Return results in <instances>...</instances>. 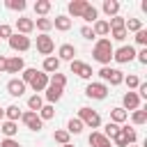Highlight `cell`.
I'll return each instance as SVG.
<instances>
[{"label": "cell", "mask_w": 147, "mask_h": 147, "mask_svg": "<svg viewBox=\"0 0 147 147\" xmlns=\"http://www.w3.org/2000/svg\"><path fill=\"white\" fill-rule=\"evenodd\" d=\"M124 30L126 32H138V30H142V21L140 18H126L124 21Z\"/></svg>", "instance_id": "cell-28"}, {"label": "cell", "mask_w": 147, "mask_h": 147, "mask_svg": "<svg viewBox=\"0 0 147 147\" xmlns=\"http://www.w3.org/2000/svg\"><path fill=\"white\" fill-rule=\"evenodd\" d=\"M7 41H9V48H11V51H18V53H23V51H28V48H30V37L18 34V32H14Z\"/></svg>", "instance_id": "cell-5"}, {"label": "cell", "mask_w": 147, "mask_h": 147, "mask_svg": "<svg viewBox=\"0 0 147 147\" xmlns=\"http://www.w3.org/2000/svg\"><path fill=\"white\" fill-rule=\"evenodd\" d=\"M87 140H90V145H92V147H110V140H108L101 131H92Z\"/></svg>", "instance_id": "cell-17"}, {"label": "cell", "mask_w": 147, "mask_h": 147, "mask_svg": "<svg viewBox=\"0 0 147 147\" xmlns=\"http://www.w3.org/2000/svg\"><path fill=\"white\" fill-rule=\"evenodd\" d=\"M0 71H7V57L0 55Z\"/></svg>", "instance_id": "cell-49"}, {"label": "cell", "mask_w": 147, "mask_h": 147, "mask_svg": "<svg viewBox=\"0 0 147 147\" xmlns=\"http://www.w3.org/2000/svg\"><path fill=\"white\" fill-rule=\"evenodd\" d=\"M113 60L119 62V64H126V62L136 60V48H133V46H122V48L113 51Z\"/></svg>", "instance_id": "cell-6"}, {"label": "cell", "mask_w": 147, "mask_h": 147, "mask_svg": "<svg viewBox=\"0 0 147 147\" xmlns=\"http://www.w3.org/2000/svg\"><path fill=\"white\" fill-rule=\"evenodd\" d=\"M113 44H110V39H99L96 44H94V51H92V57L99 62V64H103V67H108L110 64V60H113Z\"/></svg>", "instance_id": "cell-1"}, {"label": "cell", "mask_w": 147, "mask_h": 147, "mask_svg": "<svg viewBox=\"0 0 147 147\" xmlns=\"http://www.w3.org/2000/svg\"><path fill=\"white\" fill-rule=\"evenodd\" d=\"M136 44L147 46V30H138V32H136Z\"/></svg>", "instance_id": "cell-43"}, {"label": "cell", "mask_w": 147, "mask_h": 147, "mask_svg": "<svg viewBox=\"0 0 147 147\" xmlns=\"http://www.w3.org/2000/svg\"><path fill=\"white\" fill-rule=\"evenodd\" d=\"M16 30H18V34H25V37H28V34L34 30V21L21 16V18H16Z\"/></svg>", "instance_id": "cell-15"}, {"label": "cell", "mask_w": 147, "mask_h": 147, "mask_svg": "<svg viewBox=\"0 0 147 147\" xmlns=\"http://www.w3.org/2000/svg\"><path fill=\"white\" fill-rule=\"evenodd\" d=\"M5 7H7V9H14V11H23L28 5H25V0H7Z\"/></svg>", "instance_id": "cell-34"}, {"label": "cell", "mask_w": 147, "mask_h": 147, "mask_svg": "<svg viewBox=\"0 0 147 147\" xmlns=\"http://www.w3.org/2000/svg\"><path fill=\"white\" fill-rule=\"evenodd\" d=\"M96 16H99L96 7H94V5H87V9L83 11V16H80V18H85L87 23H94V21H96Z\"/></svg>", "instance_id": "cell-32"}, {"label": "cell", "mask_w": 147, "mask_h": 147, "mask_svg": "<svg viewBox=\"0 0 147 147\" xmlns=\"http://www.w3.org/2000/svg\"><path fill=\"white\" fill-rule=\"evenodd\" d=\"M34 28L41 30V34H48V30L53 28V21H51V18H37V21H34Z\"/></svg>", "instance_id": "cell-31"}, {"label": "cell", "mask_w": 147, "mask_h": 147, "mask_svg": "<svg viewBox=\"0 0 147 147\" xmlns=\"http://www.w3.org/2000/svg\"><path fill=\"white\" fill-rule=\"evenodd\" d=\"M51 7H53L51 0H37L34 2V11L39 14V18H46V14L51 11Z\"/></svg>", "instance_id": "cell-24"}, {"label": "cell", "mask_w": 147, "mask_h": 147, "mask_svg": "<svg viewBox=\"0 0 147 147\" xmlns=\"http://www.w3.org/2000/svg\"><path fill=\"white\" fill-rule=\"evenodd\" d=\"M126 119H129V113H126L122 106H117V108L110 110V122H113V124H122V122H126Z\"/></svg>", "instance_id": "cell-21"}, {"label": "cell", "mask_w": 147, "mask_h": 147, "mask_svg": "<svg viewBox=\"0 0 147 147\" xmlns=\"http://www.w3.org/2000/svg\"><path fill=\"white\" fill-rule=\"evenodd\" d=\"M122 83H126V87H129V90H136V87L140 85V78L131 74V76H124V80H122Z\"/></svg>", "instance_id": "cell-38"}, {"label": "cell", "mask_w": 147, "mask_h": 147, "mask_svg": "<svg viewBox=\"0 0 147 147\" xmlns=\"http://www.w3.org/2000/svg\"><path fill=\"white\" fill-rule=\"evenodd\" d=\"M110 34H113V39H115V41H124L129 32H126L124 28H117V30H110Z\"/></svg>", "instance_id": "cell-41"}, {"label": "cell", "mask_w": 147, "mask_h": 147, "mask_svg": "<svg viewBox=\"0 0 147 147\" xmlns=\"http://www.w3.org/2000/svg\"><path fill=\"white\" fill-rule=\"evenodd\" d=\"M48 83H53V85H57V87H64V85H67V76L60 74V71H55V74L48 78Z\"/></svg>", "instance_id": "cell-35"}, {"label": "cell", "mask_w": 147, "mask_h": 147, "mask_svg": "<svg viewBox=\"0 0 147 147\" xmlns=\"http://www.w3.org/2000/svg\"><path fill=\"white\" fill-rule=\"evenodd\" d=\"M136 94H138V96H142V99H147V83H140Z\"/></svg>", "instance_id": "cell-48"}, {"label": "cell", "mask_w": 147, "mask_h": 147, "mask_svg": "<svg viewBox=\"0 0 147 147\" xmlns=\"http://www.w3.org/2000/svg\"><path fill=\"white\" fill-rule=\"evenodd\" d=\"M34 74H37V69H23V78H21V80L28 85V83L32 80V76H34Z\"/></svg>", "instance_id": "cell-44"}, {"label": "cell", "mask_w": 147, "mask_h": 147, "mask_svg": "<svg viewBox=\"0 0 147 147\" xmlns=\"http://www.w3.org/2000/svg\"><path fill=\"white\" fill-rule=\"evenodd\" d=\"M124 21H126V18H122V16L117 14V16H113V18L108 21V25H110V30H117V28H124Z\"/></svg>", "instance_id": "cell-40"}, {"label": "cell", "mask_w": 147, "mask_h": 147, "mask_svg": "<svg viewBox=\"0 0 147 147\" xmlns=\"http://www.w3.org/2000/svg\"><path fill=\"white\" fill-rule=\"evenodd\" d=\"M92 32H94V37H106V34H110V25H108V21H103V18H96L94 21V28H92Z\"/></svg>", "instance_id": "cell-19"}, {"label": "cell", "mask_w": 147, "mask_h": 147, "mask_svg": "<svg viewBox=\"0 0 147 147\" xmlns=\"http://www.w3.org/2000/svg\"><path fill=\"white\" fill-rule=\"evenodd\" d=\"M44 92H46V94H44V96H46V101L53 106L55 101H60V99H62V92H64V87H57V85L48 83V87H46Z\"/></svg>", "instance_id": "cell-12"}, {"label": "cell", "mask_w": 147, "mask_h": 147, "mask_svg": "<svg viewBox=\"0 0 147 147\" xmlns=\"http://www.w3.org/2000/svg\"><path fill=\"white\" fill-rule=\"evenodd\" d=\"M122 108L124 110H138L140 108V96L136 92H126L124 99H122Z\"/></svg>", "instance_id": "cell-13"}, {"label": "cell", "mask_w": 147, "mask_h": 147, "mask_svg": "<svg viewBox=\"0 0 147 147\" xmlns=\"http://www.w3.org/2000/svg\"><path fill=\"white\" fill-rule=\"evenodd\" d=\"M87 0H74V2H69V14L74 16V18H78V16H83V11L87 9Z\"/></svg>", "instance_id": "cell-18"}, {"label": "cell", "mask_w": 147, "mask_h": 147, "mask_svg": "<svg viewBox=\"0 0 147 147\" xmlns=\"http://www.w3.org/2000/svg\"><path fill=\"white\" fill-rule=\"evenodd\" d=\"M78 119L83 122V126H90V129H99L101 126V117L92 108H80L78 110Z\"/></svg>", "instance_id": "cell-3"}, {"label": "cell", "mask_w": 147, "mask_h": 147, "mask_svg": "<svg viewBox=\"0 0 147 147\" xmlns=\"http://www.w3.org/2000/svg\"><path fill=\"white\" fill-rule=\"evenodd\" d=\"M25 69V62L21 55H14V57H7V74H18Z\"/></svg>", "instance_id": "cell-16"}, {"label": "cell", "mask_w": 147, "mask_h": 147, "mask_svg": "<svg viewBox=\"0 0 147 147\" xmlns=\"http://www.w3.org/2000/svg\"><path fill=\"white\" fill-rule=\"evenodd\" d=\"M0 147H21V145H18L14 138H5V140L0 142Z\"/></svg>", "instance_id": "cell-46"}, {"label": "cell", "mask_w": 147, "mask_h": 147, "mask_svg": "<svg viewBox=\"0 0 147 147\" xmlns=\"http://www.w3.org/2000/svg\"><path fill=\"white\" fill-rule=\"evenodd\" d=\"M99 76L103 83H110V85H119L124 80V74L119 69H113V67H101L99 69Z\"/></svg>", "instance_id": "cell-4"}, {"label": "cell", "mask_w": 147, "mask_h": 147, "mask_svg": "<svg viewBox=\"0 0 147 147\" xmlns=\"http://www.w3.org/2000/svg\"><path fill=\"white\" fill-rule=\"evenodd\" d=\"M28 85H30L34 92H44V90L48 87V74H44V71H37Z\"/></svg>", "instance_id": "cell-11"}, {"label": "cell", "mask_w": 147, "mask_h": 147, "mask_svg": "<svg viewBox=\"0 0 147 147\" xmlns=\"http://www.w3.org/2000/svg\"><path fill=\"white\" fill-rule=\"evenodd\" d=\"M101 9H103V11L113 18V16H117V11H119V2H117V0H103Z\"/></svg>", "instance_id": "cell-25"}, {"label": "cell", "mask_w": 147, "mask_h": 147, "mask_svg": "<svg viewBox=\"0 0 147 147\" xmlns=\"http://www.w3.org/2000/svg\"><path fill=\"white\" fill-rule=\"evenodd\" d=\"M25 83L21 80V78H11L9 83H7V92L11 94V96H23V92H25Z\"/></svg>", "instance_id": "cell-14"}, {"label": "cell", "mask_w": 147, "mask_h": 147, "mask_svg": "<svg viewBox=\"0 0 147 147\" xmlns=\"http://www.w3.org/2000/svg\"><path fill=\"white\" fill-rule=\"evenodd\" d=\"M83 129H85V126H83V122H80L78 117H71V119H69V124H67V133H69V136H71V133H74V136H78Z\"/></svg>", "instance_id": "cell-26"}, {"label": "cell", "mask_w": 147, "mask_h": 147, "mask_svg": "<svg viewBox=\"0 0 147 147\" xmlns=\"http://www.w3.org/2000/svg\"><path fill=\"white\" fill-rule=\"evenodd\" d=\"M71 74H76L78 78H92V67L90 64H85V62H80V60H71Z\"/></svg>", "instance_id": "cell-10"}, {"label": "cell", "mask_w": 147, "mask_h": 147, "mask_svg": "<svg viewBox=\"0 0 147 147\" xmlns=\"http://www.w3.org/2000/svg\"><path fill=\"white\" fill-rule=\"evenodd\" d=\"M21 119H23V124H25L30 131H41V126H44V122L39 119V115H37V113H32V110L21 113Z\"/></svg>", "instance_id": "cell-8"}, {"label": "cell", "mask_w": 147, "mask_h": 147, "mask_svg": "<svg viewBox=\"0 0 147 147\" xmlns=\"http://www.w3.org/2000/svg\"><path fill=\"white\" fill-rule=\"evenodd\" d=\"M37 51L48 57V55L55 51V41H53L48 34H39V37H37Z\"/></svg>", "instance_id": "cell-9"}, {"label": "cell", "mask_w": 147, "mask_h": 147, "mask_svg": "<svg viewBox=\"0 0 147 147\" xmlns=\"http://www.w3.org/2000/svg\"><path fill=\"white\" fill-rule=\"evenodd\" d=\"M14 32H11V25H7V23H0V39H9Z\"/></svg>", "instance_id": "cell-42"}, {"label": "cell", "mask_w": 147, "mask_h": 147, "mask_svg": "<svg viewBox=\"0 0 147 147\" xmlns=\"http://www.w3.org/2000/svg\"><path fill=\"white\" fill-rule=\"evenodd\" d=\"M0 131H2L7 138H14V136H16V131H18V126H16V122H9V119H5V122L0 124Z\"/></svg>", "instance_id": "cell-27"}, {"label": "cell", "mask_w": 147, "mask_h": 147, "mask_svg": "<svg viewBox=\"0 0 147 147\" xmlns=\"http://www.w3.org/2000/svg\"><path fill=\"white\" fill-rule=\"evenodd\" d=\"M129 147H136V145H129Z\"/></svg>", "instance_id": "cell-52"}, {"label": "cell", "mask_w": 147, "mask_h": 147, "mask_svg": "<svg viewBox=\"0 0 147 147\" xmlns=\"http://www.w3.org/2000/svg\"><path fill=\"white\" fill-rule=\"evenodd\" d=\"M131 119H133V124H145L147 122V110H133V115H131Z\"/></svg>", "instance_id": "cell-37"}, {"label": "cell", "mask_w": 147, "mask_h": 147, "mask_svg": "<svg viewBox=\"0 0 147 147\" xmlns=\"http://www.w3.org/2000/svg\"><path fill=\"white\" fill-rule=\"evenodd\" d=\"M53 140H55V142H60V145H69V133H67V129L55 131V133H53Z\"/></svg>", "instance_id": "cell-36"}, {"label": "cell", "mask_w": 147, "mask_h": 147, "mask_svg": "<svg viewBox=\"0 0 147 147\" xmlns=\"http://www.w3.org/2000/svg\"><path fill=\"white\" fill-rule=\"evenodd\" d=\"M57 69H60V60L53 57V55H48V57L44 60V69H41V71H44V74H55Z\"/></svg>", "instance_id": "cell-23"}, {"label": "cell", "mask_w": 147, "mask_h": 147, "mask_svg": "<svg viewBox=\"0 0 147 147\" xmlns=\"http://www.w3.org/2000/svg\"><path fill=\"white\" fill-rule=\"evenodd\" d=\"M80 34H83L85 39H94V32H92L90 25H83V28H80Z\"/></svg>", "instance_id": "cell-45"}, {"label": "cell", "mask_w": 147, "mask_h": 147, "mask_svg": "<svg viewBox=\"0 0 147 147\" xmlns=\"http://www.w3.org/2000/svg\"><path fill=\"white\" fill-rule=\"evenodd\" d=\"M113 140H115L117 147H129V145H133V142L138 140V133H136V129H131V126H119V131L113 136Z\"/></svg>", "instance_id": "cell-2"}, {"label": "cell", "mask_w": 147, "mask_h": 147, "mask_svg": "<svg viewBox=\"0 0 147 147\" xmlns=\"http://www.w3.org/2000/svg\"><path fill=\"white\" fill-rule=\"evenodd\" d=\"M5 117H7L9 122L21 119V108H18V106H9V108H5Z\"/></svg>", "instance_id": "cell-33"}, {"label": "cell", "mask_w": 147, "mask_h": 147, "mask_svg": "<svg viewBox=\"0 0 147 147\" xmlns=\"http://www.w3.org/2000/svg\"><path fill=\"white\" fill-rule=\"evenodd\" d=\"M53 28H55V30H60V32H67V30L71 28V18H69V16H64V14H62V16H55Z\"/></svg>", "instance_id": "cell-22"}, {"label": "cell", "mask_w": 147, "mask_h": 147, "mask_svg": "<svg viewBox=\"0 0 147 147\" xmlns=\"http://www.w3.org/2000/svg\"><path fill=\"white\" fill-rule=\"evenodd\" d=\"M85 94L90 96V99H106L108 96V85L106 83H90L87 87H85Z\"/></svg>", "instance_id": "cell-7"}, {"label": "cell", "mask_w": 147, "mask_h": 147, "mask_svg": "<svg viewBox=\"0 0 147 147\" xmlns=\"http://www.w3.org/2000/svg\"><path fill=\"white\" fill-rule=\"evenodd\" d=\"M37 115H39V119H41V122H44V119H53V117H55V108H53L51 103H44V106H41V110H39Z\"/></svg>", "instance_id": "cell-30"}, {"label": "cell", "mask_w": 147, "mask_h": 147, "mask_svg": "<svg viewBox=\"0 0 147 147\" xmlns=\"http://www.w3.org/2000/svg\"><path fill=\"white\" fill-rule=\"evenodd\" d=\"M41 106H44V99H41L39 94H32V96L28 99V108H30L32 113H39V110H41Z\"/></svg>", "instance_id": "cell-29"}, {"label": "cell", "mask_w": 147, "mask_h": 147, "mask_svg": "<svg viewBox=\"0 0 147 147\" xmlns=\"http://www.w3.org/2000/svg\"><path fill=\"white\" fill-rule=\"evenodd\" d=\"M2 117H5V108H0V119H2Z\"/></svg>", "instance_id": "cell-50"}, {"label": "cell", "mask_w": 147, "mask_h": 147, "mask_svg": "<svg viewBox=\"0 0 147 147\" xmlns=\"http://www.w3.org/2000/svg\"><path fill=\"white\" fill-rule=\"evenodd\" d=\"M62 147H74V145H71V142H69V145H62Z\"/></svg>", "instance_id": "cell-51"}, {"label": "cell", "mask_w": 147, "mask_h": 147, "mask_svg": "<svg viewBox=\"0 0 147 147\" xmlns=\"http://www.w3.org/2000/svg\"><path fill=\"white\" fill-rule=\"evenodd\" d=\"M57 55H60V57H57L60 62H62V60H69V62H71L74 55H76V46H74V44H62V46L57 48Z\"/></svg>", "instance_id": "cell-20"}, {"label": "cell", "mask_w": 147, "mask_h": 147, "mask_svg": "<svg viewBox=\"0 0 147 147\" xmlns=\"http://www.w3.org/2000/svg\"><path fill=\"white\" fill-rule=\"evenodd\" d=\"M117 131H119V124H113V122H108V124H106V129H103V136L110 140V138H113Z\"/></svg>", "instance_id": "cell-39"}, {"label": "cell", "mask_w": 147, "mask_h": 147, "mask_svg": "<svg viewBox=\"0 0 147 147\" xmlns=\"http://www.w3.org/2000/svg\"><path fill=\"white\" fill-rule=\"evenodd\" d=\"M136 57H138L140 64H147V48H142L140 53H136Z\"/></svg>", "instance_id": "cell-47"}]
</instances>
